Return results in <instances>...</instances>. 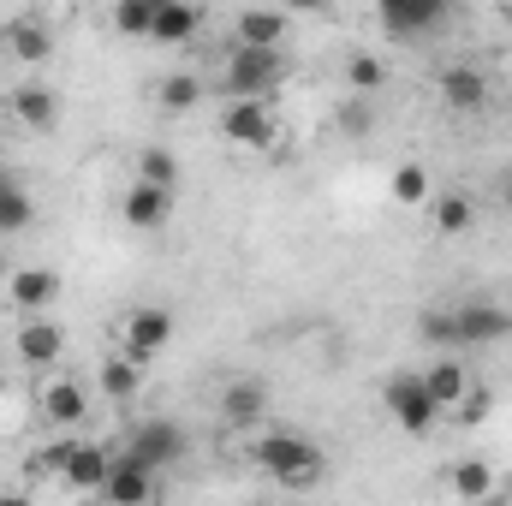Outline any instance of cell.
Masks as SVG:
<instances>
[{
    "instance_id": "cell-1",
    "label": "cell",
    "mask_w": 512,
    "mask_h": 506,
    "mask_svg": "<svg viewBox=\"0 0 512 506\" xmlns=\"http://www.w3.org/2000/svg\"><path fill=\"white\" fill-rule=\"evenodd\" d=\"M251 465H262V471H268L274 483H286V489H310V483H322V447L304 441V435H286V429L256 435L251 441Z\"/></svg>"
},
{
    "instance_id": "cell-2",
    "label": "cell",
    "mask_w": 512,
    "mask_h": 506,
    "mask_svg": "<svg viewBox=\"0 0 512 506\" xmlns=\"http://www.w3.org/2000/svg\"><path fill=\"white\" fill-rule=\"evenodd\" d=\"M108 465H114V453H108L102 441H78V435H66V441H54L30 471H54L66 489H78V495H102Z\"/></svg>"
},
{
    "instance_id": "cell-3",
    "label": "cell",
    "mask_w": 512,
    "mask_h": 506,
    "mask_svg": "<svg viewBox=\"0 0 512 506\" xmlns=\"http://www.w3.org/2000/svg\"><path fill=\"white\" fill-rule=\"evenodd\" d=\"M280 72H286L280 48H233L227 66H221V84H227L233 102H268V90L280 84Z\"/></svg>"
},
{
    "instance_id": "cell-4",
    "label": "cell",
    "mask_w": 512,
    "mask_h": 506,
    "mask_svg": "<svg viewBox=\"0 0 512 506\" xmlns=\"http://www.w3.org/2000/svg\"><path fill=\"white\" fill-rule=\"evenodd\" d=\"M382 405L393 411V423H399L405 435H429V429H435V417H441V405L429 399V387H423V376H411V370L387 376V387H382Z\"/></svg>"
},
{
    "instance_id": "cell-5",
    "label": "cell",
    "mask_w": 512,
    "mask_h": 506,
    "mask_svg": "<svg viewBox=\"0 0 512 506\" xmlns=\"http://www.w3.org/2000/svg\"><path fill=\"white\" fill-rule=\"evenodd\" d=\"M161 495V471H149L137 453H114V465H108V483H102V501L108 506H155Z\"/></svg>"
},
{
    "instance_id": "cell-6",
    "label": "cell",
    "mask_w": 512,
    "mask_h": 506,
    "mask_svg": "<svg viewBox=\"0 0 512 506\" xmlns=\"http://www.w3.org/2000/svg\"><path fill=\"white\" fill-rule=\"evenodd\" d=\"M126 453H137L149 471H167V465H179V459H185V429H179L173 417H149V423H137V429H131Z\"/></svg>"
},
{
    "instance_id": "cell-7",
    "label": "cell",
    "mask_w": 512,
    "mask_h": 506,
    "mask_svg": "<svg viewBox=\"0 0 512 506\" xmlns=\"http://www.w3.org/2000/svg\"><path fill=\"white\" fill-rule=\"evenodd\" d=\"M36 411H42L48 429H78L90 417V393H84V381H72V376H48L42 393H36Z\"/></svg>"
},
{
    "instance_id": "cell-8",
    "label": "cell",
    "mask_w": 512,
    "mask_h": 506,
    "mask_svg": "<svg viewBox=\"0 0 512 506\" xmlns=\"http://www.w3.org/2000/svg\"><path fill=\"white\" fill-rule=\"evenodd\" d=\"M167 340H173V316L167 310H155V304H143V310H131L126 322H120V352L126 358H155V352H167Z\"/></svg>"
},
{
    "instance_id": "cell-9",
    "label": "cell",
    "mask_w": 512,
    "mask_h": 506,
    "mask_svg": "<svg viewBox=\"0 0 512 506\" xmlns=\"http://www.w3.org/2000/svg\"><path fill=\"white\" fill-rule=\"evenodd\" d=\"M221 131H227V143H239V149H274V137H280L268 102H227Z\"/></svg>"
},
{
    "instance_id": "cell-10",
    "label": "cell",
    "mask_w": 512,
    "mask_h": 506,
    "mask_svg": "<svg viewBox=\"0 0 512 506\" xmlns=\"http://www.w3.org/2000/svg\"><path fill=\"white\" fill-rule=\"evenodd\" d=\"M459 322V346H495L512 334V310L507 304H459L453 310Z\"/></svg>"
},
{
    "instance_id": "cell-11",
    "label": "cell",
    "mask_w": 512,
    "mask_h": 506,
    "mask_svg": "<svg viewBox=\"0 0 512 506\" xmlns=\"http://www.w3.org/2000/svg\"><path fill=\"white\" fill-rule=\"evenodd\" d=\"M66 358V328L54 322H24L18 328V364L24 370H54Z\"/></svg>"
},
{
    "instance_id": "cell-12",
    "label": "cell",
    "mask_w": 512,
    "mask_h": 506,
    "mask_svg": "<svg viewBox=\"0 0 512 506\" xmlns=\"http://www.w3.org/2000/svg\"><path fill=\"white\" fill-rule=\"evenodd\" d=\"M120 215H126L131 233H161V227H167V215H173V191H155V185H131L126 203H120Z\"/></svg>"
},
{
    "instance_id": "cell-13",
    "label": "cell",
    "mask_w": 512,
    "mask_h": 506,
    "mask_svg": "<svg viewBox=\"0 0 512 506\" xmlns=\"http://www.w3.org/2000/svg\"><path fill=\"white\" fill-rule=\"evenodd\" d=\"M441 18H447L441 0H387L382 6V30L387 36H423V30H435Z\"/></svg>"
},
{
    "instance_id": "cell-14",
    "label": "cell",
    "mask_w": 512,
    "mask_h": 506,
    "mask_svg": "<svg viewBox=\"0 0 512 506\" xmlns=\"http://www.w3.org/2000/svg\"><path fill=\"white\" fill-rule=\"evenodd\" d=\"M54 298H60V274L54 268H18L6 280V304L12 310H48Z\"/></svg>"
},
{
    "instance_id": "cell-15",
    "label": "cell",
    "mask_w": 512,
    "mask_h": 506,
    "mask_svg": "<svg viewBox=\"0 0 512 506\" xmlns=\"http://www.w3.org/2000/svg\"><path fill=\"white\" fill-rule=\"evenodd\" d=\"M423 387H429V399H435V405L453 417V411L471 399V387H477V381H471V370H465L459 358H441L435 370H423Z\"/></svg>"
},
{
    "instance_id": "cell-16",
    "label": "cell",
    "mask_w": 512,
    "mask_h": 506,
    "mask_svg": "<svg viewBox=\"0 0 512 506\" xmlns=\"http://www.w3.org/2000/svg\"><path fill=\"white\" fill-rule=\"evenodd\" d=\"M262 411H268L262 381H251V376L227 381V393H221V417H227V429H256V423H262Z\"/></svg>"
},
{
    "instance_id": "cell-17",
    "label": "cell",
    "mask_w": 512,
    "mask_h": 506,
    "mask_svg": "<svg viewBox=\"0 0 512 506\" xmlns=\"http://www.w3.org/2000/svg\"><path fill=\"white\" fill-rule=\"evenodd\" d=\"M0 42H6V54L24 60V66H42V60L54 54V36H48L42 18H12V24L0 30Z\"/></svg>"
},
{
    "instance_id": "cell-18",
    "label": "cell",
    "mask_w": 512,
    "mask_h": 506,
    "mask_svg": "<svg viewBox=\"0 0 512 506\" xmlns=\"http://www.w3.org/2000/svg\"><path fill=\"white\" fill-rule=\"evenodd\" d=\"M441 102H447L453 114H477V108L489 102V78H483L477 66H447V72H441Z\"/></svg>"
},
{
    "instance_id": "cell-19",
    "label": "cell",
    "mask_w": 512,
    "mask_h": 506,
    "mask_svg": "<svg viewBox=\"0 0 512 506\" xmlns=\"http://www.w3.org/2000/svg\"><path fill=\"white\" fill-rule=\"evenodd\" d=\"M197 30H203V12H197V6H185V0H155V30H149V36H155L161 48H179V42H191Z\"/></svg>"
},
{
    "instance_id": "cell-20",
    "label": "cell",
    "mask_w": 512,
    "mask_h": 506,
    "mask_svg": "<svg viewBox=\"0 0 512 506\" xmlns=\"http://www.w3.org/2000/svg\"><path fill=\"white\" fill-rule=\"evenodd\" d=\"M12 120L30 126V131H54V120H60L54 90H48V84H18V90H12Z\"/></svg>"
},
{
    "instance_id": "cell-21",
    "label": "cell",
    "mask_w": 512,
    "mask_h": 506,
    "mask_svg": "<svg viewBox=\"0 0 512 506\" xmlns=\"http://www.w3.org/2000/svg\"><path fill=\"white\" fill-rule=\"evenodd\" d=\"M239 48H280L286 42V30H292V18L286 12H268V6H251V12H239Z\"/></svg>"
},
{
    "instance_id": "cell-22",
    "label": "cell",
    "mask_w": 512,
    "mask_h": 506,
    "mask_svg": "<svg viewBox=\"0 0 512 506\" xmlns=\"http://www.w3.org/2000/svg\"><path fill=\"white\" fill-rule=\"evenodd\" d=\"M447 489H453L459 501L483 506L495 495V465H489V459H459V465H447Z\"/></svg>"
},
{
    "instance_id": "cell-23",
    "label": "cell",
    "mask_w": 512,
    "mask_h": 506,
    "mask_svg": "<svg viewBox=\"0 0 512 506\" xmlns=\"http://www.w3.org/2000/svg\"><path fill=\"white\" fill-rule=\"evenodd\" d=\"M429 221H435V233H441V239H459V233H471L477 203H471L465 191H441V197H435V209H429Z\"/></svg>"
},
{
    "instance_id": "cell-24",
    "label": "cell",
    "mask_w": 512,
    "mask_h": 506,
    "mask_svg": "<svg viewBox=\"0 0 512 506\" xmlns=\"http://www.w3.org/2000/svg\"><path fill=\"white\" fill-rule=\"evenodd\" d=\"M155 102H161L167 114H191V108L203 102V78H197V72H167V78L155 84Z\"/></svg>"
},
{
    "instance_id": "cell-25",
    "label": "cell",
    "mask_w": 512,
    "mask_h": 506,
    "mask_svg": "<svg viewBox=\"0 0 512 506\" xmlns=\"http://www.w3.org/2000/svg\"><path fill=\"white\" fill-rule=\"evenodd\" d=\"M387 191H393V203H399V209H417V203H429V191H435V185H429V167H423V161H399V167H393V179H387Z\"/></svg>"
},
{
    "instance_id": "cell-26",
    "label": "cell",
    "mask_w": 512,
    "mask_h": 506,
    "mask_svg": "<svg viewBox=\"0 0 512 506\" xmlns=\"http://www.w3.org/2000/svg\"><path fill=\"white\" fill-rule=\"evenodd\" d=\"M137 185H155V191H173V185H179V161H173V149H161V143H149V149H137Z\"/></svg>"
},
{
    "instance_id": "cell-27",
    "label": "cell",
    "mask_w": 512,
    "mask_h": 506,
    "mask_svg": "<svg viewBox=\"0 0 512 506\" xmlns=\"http://www.w3.org/2000/svg\"><path fill=\"white\" fill-rule=\"evenodd\" d=\"M96 381H102V393H108V399H131V393L143 387V364L126 358V352H120V358H102Z\"/></svg>"
},
{
    "instance_id": "cell-28",
    "label": "cell",
    "mask_w": 512,
    "mask_h": 506,
    "mask_svg": "<svg viewBox=\"0 0 512 506\" xmlns=\"http://www.w3.org/2000/svg\"><path fill=\"white\" fill-rule=\"evenodd\" d=\"M346 84H352V96H376L387 84V66L382 54H370V48H358L352 60H346Z\"/></svg>"
},
{
    "instance_id": "cell-29",
    "label": "cell",
    "mask_w": 512,
    "mask_h": 506,
    "mask_svg": "<svg viewBox=\"0 0 512 506\" xmlns=\"http://www.w3.org/2000/svg\"><path fill=\"white\" fill-rule=\"evenodd\" d=\"M36 221V203H30V191H18L12 179H0V233H24Z\"/></svg>"
},
{
    "instance_id": "cell-30",
    "label": "cell",
    "mask_w": 512,
    "mask_h": 506,
    "mask_svg": "<svg viewBox=\"0 0 512 506\" xmlns=\"http://www.w3.org/2000/svg\"><path fill=\"white\" fill-rule=\"evenodd\" d=\"M114 30L120 36H149L155 30V0H120L114 6Z\"/></svg>"
},
{
    "instance_id": "cell-31",
    "label": "cell",
    "mask_w": 512,
    "mask_h": 506,
    "mask_svg": "<svg viewBox=\"0 0 512 506\" xmlns=\"http://www.w3.org/2000/svg\"><path fill=\"white\" fill-rule=\"evenodd\" d=\"M417 334H423L429 346H459V322H453V310H423V316H417Z\"/></svg>"
},
{
    "instance_id": "cell-32",
    "label": "cell",
    "mask_w": 512,
    "mask_h": 506,
    "mask_svg": "<svg viewBox=\"0 0 512 506\" xmlns=\"http://www.w3.org/2000/svg\"><path fill=\"white\" fill-rule=\"evenodd\" d=\"M376 126V114H370V96H346L340 102V131H352V137H370Z\"/></svg>"
},
{
    "instance_id": "cell-33",
    "label": "cell",
    "mask_w": 512,
    "mask_h": 506,
    "mask_svg": "<svg viewBox=\"0 0 512 506\" xmlns=\"http://www.w3.org/2000/svg\"><path fill=\"white\" fill-rule=\"evenodd\" d=\"M0 506H36L30 495H18V489H0Z\"/></svg>"
},
{
    "instance_id": "cell-34",
    "label": "cell",
    "mask_w": 512,
    "mask_h": 506,
    "mask_svg": "<svg viewBox=\"0 0 512 506\" xmlns=\"http://www.w3.org/2000/svg\"><path fill=\"white\" fill-rule=\"evenodd\" d=\"M495 191H501V203H507V209H512V167H507V173H501V185H495Z\"/></svg>"
},
{
    "instance_id": "cell-35",
    "label": "cell",
    "mask_w": 512,
    "mask_h": 506,
    "mask_svg": "<svg viewBox=\"0 0 512 506\" xmlns=\"http://www.w3.org/2000/svg\"><path fill=\"white\" fill-rule=\"evenodd\" d=\"M483 506H512V501H507V495H489V501H483Z\"/></svg>"
},
{
    "instance_id": "cell-36",
    "label": "cell",
    "mask_w": 512,
    "mask_h": 506,
    "mask_svg": "<svg viewBox=\"0 0 512 506\" xmlns=\"http://www.w3.org/2000/svg\"><path fill=\"white\" fill-rule=\"evenodd\" d=\"M501 12H507V24H512V6H501Z\"/></svg>"
},
{
    "instance_id": "cell-37",
    "label": "cell",
    "mask_w": 512,
    "mask_h": 506,
    "mask_svg": "<svg viewBox=\"0 0 512 506\" xmlns=\"http://www.w3.org/2000/svg\"><path fill=\"white\" fill-rule=\"evenodd\" d=\"M0 393H6V376H0Z\"/></svg>"
}]
</instances>
